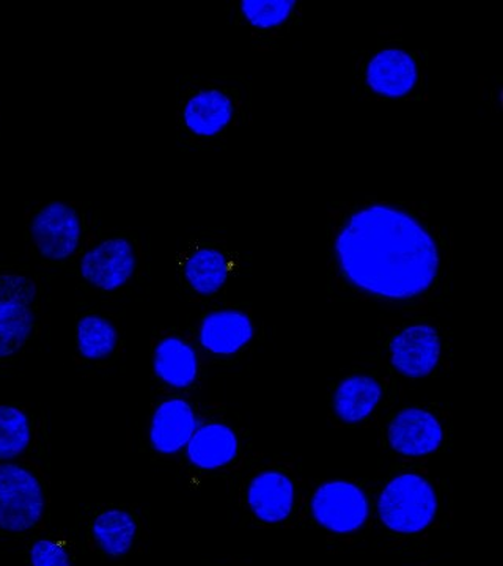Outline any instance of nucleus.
I'll use <instances>...</instances> for the list:
<instances>
[{
  "label": "nucleus",
  "instance_id": "1a4fd4ad",
  "mask_svg": "<svg viewBox=\"0 0 503 566\" xmlns=\"http://www.w3.org/2000/svg\"><path fill=\"white\" fill-rule=\"evenodd\" d=\"M304 504L300 476L289 465H260L242 485V509L260 527L294 526L304 515Z\"/></svg>",
  "mask_w": 503,
  "mask_h": 566
},
{
  "label": "nucleus",
  "instance_id": "412c9836",
  "mask_svg": "<svg viewBox=\"0 0 503 566\" xmlns=\"http://www.w3.org/2000/svg\"><path fill=\"white\" fill-rule=\"evenodd\" d=\"M74 344L82 363L106 365L122 352L123 338L118 323L104 312L88 311L77 316Z\"/></svg>",
  "mask_w": 503,
  "mask_h": 566
},
{
  "label": "nucleus",
  "instance_id": "9d476101",
  "mask_svg": "<svg viewBox=\"0 0 503 566\" xmlns=\"http://www.w3.org/2000/svg\"><path fill=\"white\" fill-rule=\"evenodd\" d=\"M313 526L338 542H354L367 534L373 523V501L359 483L333 480L323 483L305 502Z\"/></svg>",
  "mask_w": 503,
  "mask_h": 566
},
{
  "label": "nucleus",
  "instance_id": "6ab92c4d",
  "mask_svg": "<svg viewBox=\"0 0 503 566\" xmlns=\"http://www.w3.org/2000/svg\"><path fill=\"white\" fill-rule=\"evenodd\" d=\"M151 364L156 378L175 390L191 389L201 376L199 346L188 335L175 331H167L156 338Z\"/></svg>",
  "mask_w": 503,
  "mask_h": 566
},
{
  "label": "nucleus",
  "instance_id": "4be33fe9",
  "mask_svg": "<svg viewBox=\"0 0 503 566\" xmlns=\"http://www.w3.org/2000/svg\"><path fill=\"white\" fill-rule=\"evenodd\" d=\"M35 442L31 412L17 405H0V463L21 460Z\"/></svg>",
  "mask_w": 503,
  "mask_h": 566
},
{
  "label": "nucleus",
  "instance_id": "aec40b11",
  "mask_svg": "<svg viewBox=\"0 0 503 566\" xmlns=\"http://www.w3.org/2000/svg\"><path fill=\"white\" fill-rule=\"evenodd\" d=\"M197 427L199 416L191 401L182 397L166 398L151 416L148 438L153 450L159 455H177L189 444Z\"/></svg>",
  "mask_w": 503,
  "mask_h": 566
},
{
  "label": "nucleus",
  "instance_id": "a211bd4d",
  "mask_svg": "<svg viewBox=\"0 0 503 566\" xmlns=\"http://www.w3.org/2000/svg\"><path fill=\"white\" fill-rule=\"evenodd\" d=\"M244 444L238 428L226 419L199 422L186 457L201 472H226L240 465Z\"/></svg>",
  "mask_w": 503,
  "mask_h": 566
},
{
  "label": "nucleus",
  "instance_id": "f3484780",
  "mask_svg": "<svg viewBox=\"0 0 503 566\" xmlns=\"http://www.w3.org/2000/svg\"><path fill=\"white\" fill-rule=\"evenodd\" d=\"M387 381L375 370H354L342 376L331 394V417L342 427H363L381 411Z\"/></svg>",
  "mask_w": 503,
  "mask_h": 566
},
{
  "label": "nucleus",
  "instance_id": "b1692460",
  "mask_svg": "<svg viewBox=\"0 0 503 566\" xmlns=\"http://www.w3.org/2000/svg\"><path fill=\"white\" fill-rule=\"evenodd\" d=\"M208 566H252L251 562L240 557H227L221 560L211 562Z\"/></svg>",
  "mask_w": 503,
  "mask_h": 566
},
{
  "label": "nucleus",
  "instance_id": "20e7f679",
  "mask_svg": "<svg viewBox=\"0 0 503 566\" xmlns=\"http://www.w3.org/2000/svg\"><path fill=\"white\" fill-rule=\"evenodd\" d=\"M99 230V212L91 203L50 200L25 212L28 252L46 268L74 264Z\"/></svg>",
  "mask_w": 503,
  "mask_h": 566
},
{
  "label": "nucleus",
  "instance_id": "423d86ee",
  "mask_svg": "<svg viewBox=\"0 0 503 566\" xmlns=\"http://www.w3.org/2000/svg\"><path fill=\"white\" fill-rule=\"evenodd\" d=\"M147 264L144 241L126 229H101L74 262L77 279L96 294H120L139 281Z\"/></svg>",
  "mask_w": 503,
  "mask_h": 566
},
{
  "label": "nucleus",
  "instance_id": "7ed1b4c3",
  "mask_svg": "<svg viewBox=\"0 0 503 566\" xmlns=\"http://www.w3.org/2000/svg\"><path fill=\"white\" fill-rule=\"evenodd\" d=\"M441 495L422 471L398 472L373 504V523L390 546L417 545L441 523Z\"/></svg>",
  "mask_w": 503,
  "mask_h": 566
},
{
  "label": "nucleus",
  "instance_id": "f8f14e48",
  "mask_svg": "<svg viewBox=\"0 0 503 566\" xmlns=\"http://www.w3.org/2000/svg\"><path fill=\"white\" fill-rule=\"evenodd\" d=\"M441 326L431 319H409L394 327L384 340L383 353L390 368L406 379L434 375L446 356Z\"/></svg>",
  "mask_w": 503,
  "mask_h": 566
},
{
  "label": "nucleus",
  "instance_id": "2eb2a0df",
  "mask_svg": "<svg viewBox=\"0 0 503 566\" xmlns=\"http://www.w3.org/2000/svg\"><path fill=\"white\" fill-rule=\"evenodd\" d=\"M256 337V323L249 308L223 305L201 315L197 346L214 359L227 360L244 353Z\"/></svg>",
  "mask_w": 503,
  "mask_h": 566
},
{
  "label": "nucleus",
  "instance_id": "393cba45",
  "mask_svg": "<svg viewBox=\"0 0 503 566\" xmlns=\"http://www.w3.org/2000/svg\"><path fill=\"white\" fill-rule=\"evenodd\" d=\"M419 566H434V565H419Z\"/></svg>",
  "mask_w": 503,
  "mask_h": 566
},
{
  "label": "nucleus",
  "instance_id": "f03ea898",
  "mask_svg": "<svg viewBox=\"0 0 503 566\" xmlns=\"http://www.w3.org/2000/svg\"><path fill=\"white\" fill-rule=\"evenodd\" d=\"M252 117V85L242 76H188L175 98V126L182 145L211 150Z\"/></svg>",
  "mask_w": 503,
  "mask_h": 566
},
{
  "label": "nucleus",
  "instance_id": "0eeeda50",
  "mask_svg": "<svg viewBox=\"0 0 503 566\" xmlns=\"http://www.w3.org/2000/svg\"><path fill=\"white\" fill-rule=\"evenodd\" d=\"M43 314L40 282L21 271H0V364L29 352L39 338Z\"/></svg>",
  "mask_w": 503,
  "mask_h": 566
},
{
  "label": "nucleus",
  "instance_id": "9b49d317",
  "mask_svg": "<svg viewBox=\"0 0 503 566\" xmlns=\"http://www.w3.org/2000/svg\"><path fill=\"white\" fill-rule=\"evenodd\" d=\"M237 268V253L226 238L214 232L192 237L178 253L177 271L182 290L196 300H214L229 285Z\"/></svg>",
  "mask_w": 503,
  "mask_h": 566
},
{
  "label": "nucleus",
  "instance_id": "5701e85b",
  "mask_svg": "<svg viewBox=\"0 0 503 566\" xmlns=\"http://www.w3.org/2000/svg\"><path fill=\"white\" fill-rule=\"evenodd\" d=\"M28 560L29 566H74L73 546L65 536H43L29 549Z\"/></svg>",
  "mask_w": 503,
  "mask_h": 566
},
{
  "label": "nucleus",
  "instance_id": "dca6fc26",
  "mask_svg": "<svg viewBox=\"0 0 503 566\" xmlns=\"http://www.w3.org/2000/svg\"><path fill=\"white\" fill-rule=\"evenodd\" d=\"M85 535L99 557L120 560L136 553L144 542V516L133 506H103L88 517Z\"/></svg>",
  "mask_w": 503,
  "mask_h": 566
},
{
  "label": "nucleus",
  "instance_id": "39448f33",
  "mask_svg": "<svg viewBox=\"0 0 503 566\" xmlns=\"http://www.w3.org/2000/svg\"><path fill=\"white\" fill-rule=\"evenodd\" d=\"M354 81L376 102H420L428 80L427 51L397 39H384L357 52Z\"/></svg>",
  "mask_w": 503,
  "mask_h": 566
},
{
  "label": "nucleus",
  "instance_id": "4468645a",
  "mask_svg": "<svg viewBox=\"0 0 503 566\" xmlns=\"http://www.w3.org/2000/svg\"><path fill=\"white\" fill-rule=\"evenodd\" d=\"M384 439L394 455L423 460L438 453L446 442L442 417L427 406H406L387 422Z\"/></svg>",
  "mask_w": 503,
  "mask_h": 566
},
{
  "label": "nucleus",
  "instance_id": "ddd939ff",
  "mask_svg": "<svg viewBox=\"0 0 503 566\" xmlns=\"http://www.w3.org/2000/svg\"><path fill=\"white\" fill-rule=\"evenodd\" d=\"M229 11L256 50L270 51L300 25L304 7L297 0H234Z\"/></svg>",
  "mask_w": 503,
  "mask_h": 566
},
{
  "label": "nucleus",
  "instance_id": "6e6552de",
  "mask_svg": "<svg viewBox=\"0 0 503 566\" xmlns=\"http://www.w3.org/2000/svg\"><path fill=\"white\" fill-rule=\"evenodd\" d=\"M50 512L48 480L32 460L0 463V532L31 535L44 526Z\"/></svg>",
  "mask_w": 503,
  "mask_h": 566
},
{
  "label": "nucleus",
  "instance_id": "f257e3e1",
  "mask_svg": "<svg viewBox=\"0 0 503 566\" xmlns=\"http://www.w3.org/2000/svg\"><path fill=\"white\" fill-rule=\"evenodd\" d=\"M327 252L331 273L354 296L422 307L449 277L453 232L422 203L363 197L329 208Z\"/></svg>",
  "mask_w": 503,
  "mask_h": 566
}]
</instances>
